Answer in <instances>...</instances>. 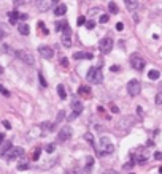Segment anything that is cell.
Returning <instances> with one entry per match:
<instances>
[{
	"label": "cell",
	"instance_id": "cell-1",
	"mask_svg": "<svg viewBox=\"0 0 162 174\" xmlns=\"http://www.w3.org/2000/svg\"><path fill=\"white\" fill-rule=\"evenodd\" d=\"M114 152V146L111 143V139L108 136H102L99 139V144L95 146V154L99 157H103V155H110Z\"/></svg>",
	"mask_w": 162,
	"mask_h": 174
},
{
	"label": "cell",
	"instance_id": "cell-2",
	"mask_svg": "<svg viewBox=\"0 0 162 174\" xmlns=\"http://www.w3.org/2000/svg\"><path fill=\"white\" fill-rule=\"evenodd\" d=\"M86 79L92 82V84H100L103 81V76H102V71L99 67H92L87 70V75H86Z\"/></svg>",
	"mask_w": 162,
	"mask_h": 174
},
{
	"label": "cell",
	"instance_id": "cell-3",
	"mask_svg": "<svg viewBox=\"0 0 162 174\" xmlns=\"http://www.w3.org/2000/svg\"><path fill=\"white\" fill-rule=\"evenodd\" d=\"M127 92L130 97H138L141 92V82L138 79H130L127 84Z\"/></svg>",
	"mask_w": 162,
	"mask_h": 174
},
{
	"label": "cell",
	"instance_id": "cell-4",
	"mask_svg": "<svg viewBox=\"0 0 162 174\" xmlns=\"http://www.w3.org/2000/svg\"><path fill=\"white\" fill-rule=\"evenodd\" d=\"M15 56L19 59V60H22L24 63H27V65H34V63H35L34 56H32L29 51H24V49H18V51H15Z\"/></svg>",
	"mask_w": 162,
	"mask_h": 174
},
{
	"label": "cell",
	"instance_id": "cell-5",
	"mask_svg": "<svg viewBox=\"0 0 162 174\" xmlns=\"http://www.w3.org/2000/svg\"><path fill=\"white\" fill-rule=\"evenodd\" d=\"M111 48H113V38L111 36H105L99 41V51L102 54H108L111 52Z\"/></svg>",
	"mask_w": 162,
	"mask_h": 174
},
{
	"label": "cell",
	"instance_id": "cell-6",
	"mask_svg": "<svg viewBox=\"0 0 162 174\" xmlns=\"http://www.w3.org/2000/svg\"><path fill=\"white\" fill-rule=\"evenodd\" d=\"M130 65H132L133 70L141 71L143 68H145V59L141 56H138V54H132L130 56Z\"/></svg>",
	"mask_w": 162,
	"mask_h": 174
},
{
	"label": "cell",
	"instance_id": "cell-7",
	"mask_svg": "<svg viewBox=\"0 0 162 174\" xmlns=\"http://www.w3.org/2000/svg\"><path fill=\"white\" fill-rule=\"evenodd\" d=\"M59 0H37V8L40 11H48L49 8L57 7Z\"/></svg>",
	"mask_w": 162,
	"mask_h": 174
},
{
	"label": "cell",
	"instance_id": "cell-8",
	"mask_svg": "<svg viewBox=\"0 0 162 174\" xmlns=\"http://www.w3.org/2000/svg\"><path fill=\"white\" fill-rule=\"evenodd\" d=\"M22 155H24V149H22V147H11L5 154V158L7 160H16V158L22 157Z\"/></svg>",
	"mask_w": 162,
	"mask_h": 174
},
{
	"label": "cell",
	"instance_id": "cell-9",
	"mask_svg": "<svg viewBox=\"0 0 162 174\" xmlns=\"http://www.w3.org/2000/svg\"><path fill=\"white\" fill-rule=\"evenodd\" d=\"M70 136H72V128L65 125V127H62L61 130H59V133H57V141H61V143H64V141H68L70 139Z\"/></svg>",
	"mask_w": 162,
	"mask_h": 174
},
{
	"label": "cell",
	"instance_id": "cell-10",
	"mask_svg": "<svg viewBox=\"0 0 162 174\" xmlns=\"http://www.w3.org/2000/svg\"><path fill=\"white\" fill-rule=\"evenodd\" d=\"M61 41L65 48H70L72 46V33H70V27H67L65 30L61 32Z\"/></svg>",
	"mask_w": 162,
	"mask_h": 174
},
{
	"label": "cell",
	"instance_id": "cell-11",
	"mask_svg": "<svg viewBox=\"0 0 162 174\" xmlns=\"http://www.w3.org/2000/svg\"><path fill=\"white\" fill-rule=\"evenodd\" d=\"M38 52H40V56L43 57V59H51V57L54 56V51H53V49H51L49 46H45V44L38 48Z\"/></svg>",
	"mask_w": 162,
	"mask_h": 174
},
{
	"label": "cell",
	"instance_id": "cell-12",
	"mask_svg": "<svg viewBox=\"0 0 162 174\" xmlns=\"http://www.w3.org/2000/svg\"><path fill=\"white\" fill-rule=\"evenodd\" d=\"M83 103L80 102L78 98H73V102H72V111H73V114H76V116H80V114L83 112Z\"/></svg>",
	"mask_w": 162,
	"mask_h": 174
},
{
	"label": "cell",
	"instance_id": "cell-13",
	"mask_svg": "<svg viewBox=\"0 0 162 174\" xmlns=\"http://www.w3.org/2000/svg\"><path fill=\"white\" fill-rule=\"evenodd\" d=\"M91 87L89 86H80L78 87V95H81V97H86V98H91Z\"/></svg>",
	"mask_w": 162,
	"mask_h": 174
},
{
	"label": "cell",
	"instance_id": "cell-14",
	"mask_svg": "<svg viewBox=\"0 0 162 174\" xmlns=\"http://www.w3.org/2000/svg\"><path fill=\"white\" fill-rule=\"evenodd\" d=\"M73 59H75V60H83V59H86V60H91L92 59V54L91 52H75L73 54Z\"/></svg>",
	"mask_w": 162,
	"mask_h": 174
},
{
	"label": "cell",
	"instance_id": "cell-15",
	"mask_svg": "<svg viewBox=\"0 0 162 174\" xmlns=\"http://www.w3.org/2000/svg\"><path fill=\"white\" fill-rule=\"evenodd\" d=\"M92 168H94V158L92 157H86V162H84V173H92Z\"/></svg>",
	"mask_w": 162,
	"mask_h": 174
},
{
	"label": "cell",
	"instance_id": "cell-16",
	"mask_svg": "<svg viewBox=\"0 0 162 174\" xmlns=\"http://www.w3.org/2000/svg\"><path fill=\"white\" fill-rule=\"evenodd\" d=\"M22 14H19L18 11H10L8 13V19H10V24H16L18 19H21Z\"/></svg>",
	"mask_w": 162,
	"mask_h": 174
},
{
	"label": "cell",
	"instance_id": "cell-17",
	"mask_svg": "<svg viewBox=\"0 0 162 174\" xmlns=\"http://www.w3.org/2000/svg\"><path fill=\"white\" fill-rule=\"evenodd\" d=\"M126 2V7H127V10L129 11H135V10H138V2L137 0H124Z\"/></svg>",
	"mask_w": 162,
	"mask_h": 174
},
{
	"label": "cell",
	"instance_id": "cell-18",
	"mask_svg": "<svg viewBox=\"0 0 162 174\" xmlns=\"http://www.w3.org/2000/svg\"><path fill=\"white\" fill-rule=\"evenodd\" d=\"M65 13H67V5H64V3H61V5H57L56 8H54V14H56L57 17L64 16Z\"/></svg>",
	"mask_w": 162,
	"mask_h": 174
},
{
	"label": "cell",
	"instance_id": "cell-19",
	"mask_svg": "<svg viewBox=\"0 0 162 174\" xmlns=\"http://www.w3.org/2000/svg\"><path fill=\"white\" fill-rule=\"evenodd\" d=\"M18 30H19L21 35H29V33H30V27L27 25L26 22H22V24L18 25Z\"/></svg>",
	"mask_w": 162,
	"mask_h": 174
},
{
	"label": "cell",
	"instance_id": "cell-20",
	"mask_svg": "<svg viewBox=\"0 0 162 174\" xmlns=\"http://www.w3.org/2000/svg\"><path fill=\"white\" fill-rule=\"evenodd\" d=\"M13 147V146H11V143H10V141H5V143H3L2 146H0V155H5L7 152H8V150H10Z\"/></svg>",
	"mask_w": 162,
	"mask_h": 174
},
{
	"label": "cell",
	"instance_id": "cell-21",
	"mask_svg": "<svg viewBox=\"0 0 162 174\" xmlns=\"http://www.w3.org/2000/svg\"><path fill=\"white\" fill-rule=\"evenodd\" d=\"M57 94H59V97H61V100H65L67 98V92H65V87H64V84H59L57 86Z\"/></svg>",
	"mask_w": 162,
	"mask_h": 174
},
{
	"label": "cell",
	"instance_id": "cell-22",
	"mask_svg": "<svg viewBox=\"0 0 162 174\" xmlns=\"http://www.w3.org/2000/svg\"><path fill=\"white\" fill-rule=\"evenodd\" d=\"M159 76H161V73L157 71V70H151L150 73H148V78H150V79H152V81L159 79Z\"/></svg>",
	"mask_w": 162,
	"mask_h": 174
},
{
	"label": "cell",
	"instance_id": "cell-23",
	"mask_svg": "<svg viewBox=\"0 0 162 174\" xmlns=\"http://www.w3.org/2000/svg\"><path fill=\"white\" fill-rule=\"evenodd\" d=\"M108 10H110V13H111V14H116V13L119 11L114 2H110V3H108Z\"/></svg>",
	"mask_w": 162,
	"mask_h": 174
},
{
	"label": "cell",
	"instance_id": "cell-24",
	"mask_svg": "<svg viewBox=\"0 0 162 174\" xmlns=\"http://www.w3.org/2000/svg\"><path fill=\"white\" fill-rule=\"evenodd\" d=\"M45 150H46V152H48V154H53L54 150H56V144H54V143H49V144H46V146H45Z\"/></svg>",
	"mask_w": 162,
	"mask_h": 174
},
{
	"label": "cell",
	"instance_id": "cell-25",
	"mask_svg": "<svg viewBox=\"0 0 162 174\" xmlns=\"http://www.w3.org/2000/svg\"><path fill=\"white\" fill-rule=\"evenodd\" d=\"M67 27H68V24H67V22H65V21H62V22H57V24H56V29H57L59 32L65 30V29H67Z\"/></svg>",
	"mask_w": 162,
	"mask_h": 174
},
{
	"label": "cell",
	"instance_id": "cell-26",
	"mask_svg": "<svg viewBox=\"0 0 162 174\" xmlns=\"http://www.w3.org/2000/svg\"><path fill=\"white\" fill-rule=\"evenodd\" d=\"M84 139L92 146V147H95V144H94V138H92V135H91V133H86V135H84Z\"/></svg>",
	"mask_w": 162,
	"mask_h": 174
},
{
	"label": "cell",
	"instance_id": "cell-27",
	"mask_svg": "<svg viewBox=\"0 0 162 174\" xmlns=\"http://www.w3.org/2000/svg\"><path fill=\"white\" fill-rule=\"evenodd\" d=\"M38 29L41 30V35H48V33H49V32H48V29H46V27H45V24H43V22H38Z\"/></svg>",
	"mask_w": 162,
	"mask_h": 174
},
{
	"label": "cell",
	"instance_id": "cell-28",
	"mask_svg": "<svg viewBox=\"0 0 162 174\" xmlns=\"http://www.w3.org/2000/svg\"><path fill=\"white\" fill-rule=\"evenodd\" d=\"M40 152H41V147H37L35 152L32 154V158H34V160H38V158H40Z\"/></svg>",
	"mask_w": 162,
	"mask_h": 174
},
{
	"label": "cell",
	"instance_id": "cell-29",
	"mask_svg": "<svg viewBox=\"0 0 162 174\" xmlns=\"http://www.w3.org/2000/svg\"><path fill=\"white\" fill-rule=\"evenodd\" d=\"M38 79H40V84H41V87H48V82L45 81V78H43V75H41V73H38Z\"/></svg>",
	"mask_w": 162,
	"mask_h": 174
},
{
	"label": "cell",
	"instance_id": "cell-30",
	"mask_svg": "<svg viewBox=\"0 0 162 174\" xmlns=\"http://www.w3.org/2000/svg\"><path fill=\"white\" fill-rule=\"evenodd\" d=\"M154 102H156V104H162V92H157Z\"/></svg>",
	"mask_w": 162,
	"mask_h": 174
},
{
	"label": "cell",
	"instance_id": "cell-31",
	"mask_svg": "<svg viewBox=\"0 0 162 174\" xmlns=\"http://www.w3.org/2000/svg\"><path fill=\"white\" fill-rule=\"evenodd\" d=\"M99 21L102 22V24H106V22H108V21H110V17H108V14H102Z\"/></svg>",
	"mask_w": 162,
	"mask_h": 174
},
{
	"label": "cell",
	"instance_id": "cell-32",
	"mask_svg": "<svg viewBox=\"0 0 162 174\" xmlns=\"http://www.w3.org/2000/svg\"><path fill=\"white\" fill-rule=\"evenodd\" d=\"M76 24L78 25H84L86 24V17L84 16H80V17H78V21H76Z\"/></svg>",
	"mask_w": 162,
	"mask_h": 174
},
{
	"label": "cell",
	"instance_id": "cell-33",
	"mask_svg": "<svg viewBox=\"0 0 162 174\" xmlns=\"http://www.w3.org/2000/svg\"><path fill=\"white\" fill-rule=\"evenodd\" d=\"M86 27H87L89 30H92V29L95 27V22H94V21H87V22H86Z\"/></svg>",
	"mask_w": 162,
	"mask_h": 174
},
{
	"label": "cell",
	"instance_id": "cell-34",
	"mask_svg": "<svg viewBox=\"0 0 162 174\" xmlns=\"http://www.w3.org/2000/svg\"><path fill=\"white\" fill-rule=\"evenodd\" d=\"M0 94H3L5 97H10V92H8V90H7L3 86H0Z\"/></svg>",
	"mask_w": 162,
	"mask_h": 174
},
{
	"label": "cell",
	"instance_id": "cell-35",
	"mask_svg": "<svg viewBox=\"0 0 162 174\" xmlns=\"http://www.w3.org/2000/svg\"><path fill=\"white\" fill-rule=\"evenodd\" d=\"M133 165H135V160H132V162H127L126 165H124V169H130Z\"/></svg>",
	"mask_w": 162,
	"mask_h": 174
},
{
	"label": "cell",
	"instance_id": "cell-36",
	"mask_svg": "<svg viewBox=\"0 0 162 174\" xmlns=\"http://www.w3.org/2000/svg\"><path fill=\"white\" fill-rule=\"evenodd\" d=\"M7 35V30H5V27L3 25H0V38H3V36Z\"/></svg>",
	"mask_w": 162,
	"mask_h": 174
},
{
	"label": "cell",
	"instance_id": "cell-37",
	"mask_svg": "<svg viewBox=\"0 0 162 174\" xmlns=\"http://www.w3.org/2000/svg\"><path fill=\"white\" fill-rule=\"evenodd\" d=\"M29 168V165L27 163H21V165H18V169H19V171H22V169H27Z\"/></svg>",
	"mask_w": 162,
	"mask_h": 174
},
{
	"label": "cell",
	"instance_id": "cell-38",
	"mask_svg": "<svg viewBox=\"0 0 162 174\" xmlns=\"http://www.w3.org/2000/svg\"><path fill=\"white\" fill-rule=\"evenodd\" d=\"M68 174H83V173H81L78 168H73V169H70V171H68Z\"/></svg>",
	"mask_w": 162,
	"mask_h": 174
},
{
	"label": "cell",
	"instance_id": "cell-39",
	"mask_svg": "<svg viewBox=\"0 0 162 174\" xmlns=\"http://www.w3.org/2000/svg\"><path fill=\"white\" fill-rule=\"evenodd\" d=\"M102 174H119V173H116L114 169H105V171L102 173Z\"/></svg>",
	"mask_w": 162,
	"mask_h": 174
},
{
	"label": "cell",
	"instance_id": "cell-40",
	"mask_svg": "<svg viewBox=\"0 0 162 174\" xmlns=\"http://www.w3.org/2000/svg\"><path fill=\"white\" fill-rule=\"evenodd\" d=\"M64 116H65V114H64V111H61V112L57 114V120H56V122H61L62 119H64Z\"/></svg>",
	"mask_w": 162,
	"mask_h": 174
},
{
	"label": "cell",
	"instance_id": "cell-41",
	"mask_svg": "<svg viewBox=\"0 0 162 174\" xmlns=\"http://www.w3.org/2000/svg\"><path fill=\"white\" fill-rule=\"evenodd\" d=\"M110 109H111L113 112H119V109H118V106H116V104H111V106H110Z\"/></svg>",
	"mask_w": 162,
	"mask_h": 174
},
{
	"label": "cell",
	"instance_id": "cell-42",
	"mask_svg": "<svg viewBox=\"0 0 162 174\" xmlns=\"http://www.w3.org/2000/svg\"><path fill=\"white\" fill-rule=\"evenodd\" d=\"M154 158L156 160H162V152H156L154 154Z\"/></svg>",
	"mask_w": 162,
	"mask_h": 174
},
{
	"label": "cell",
	"instance_id": "cell-43",
	"mask_svg": "<svg viewBox=\"0 0 162 174\" xmlns=\"http://www.w3.org/2000/svg\"><path fill=\"white\" fill-rule=\"evenodd\" d=\"M124 29V25H122V22H118V24H116V30H119V32H121Z\"/></svg>",
	"mask_w": 162,
	"mask_h": 174
},
{
	"label": "cell",
	"instance_id": "cell-44",
	"mask_svg": "<svg viewBox=\"0 0 162 174\" xmlns=\"http://www.w3.org/2000/svg\"><path fill=\"white\" fill-rule=\"evenodd\" d=\"M61 63H62L64 67H67V65H68V63H67V59H65V57H62V59H61Z\"/></svg>",
	"mask_w": 162,
	"mask_h": 174
},
{
	"label": "cell",
	"instance_id": "cell-45",
	"mask_svg": "<svg viewBox=\"0 0 162 174\" xmlns=\"http://www.w3.org/2000/svg\"><path fill=\"white\" fill-rule=\"evenodd\" d=\"M111 71H114V73L119 71V67H118V65H113V67H111Z\"/></svg>",
	"mask_w": 162,
	"mask_h": 174
},
{
	"label": "cell",
	"instance_id": "cell-46",
	"mask_svg": "<svg viewBox=\"0 0 162 174\" xmlns=\"http://www.w3.org/2000/svg\"><path fill=\"white\" fill-rule=\"evenodd\" d=\"M3 125H5V128H11L10 122H7V120H3Z\"/></svg>",
	"mask_w": 162,
	"mask_h": 174
},
{
	"label": "cell",
	"instance_id": "cell-47",
	"mask_svg": "<svg viewBox=\"0 0 162 174\" xmlns=\"http://www.w3.org/2000/svg\"><path fill=\"white\" fill-rule=\"evenodd\" d=\"M3 139H5V135H3V133H0V143H2Z\"/></svg>",
	"mask_w": 162,
	"mask_h": 174
},
{
	"label": "cell",
	"instance_id": "cell-48",
	"mask_svg": "<svg viewBox=\"0 0 162 174\" xmlns=\"http://www.w3.org/2000/svg\"><path fill=\"white\" fill-rule=\"evenodd\" d=\"M2 73H3V68H2V67H0V75H2Z\"/></svg>",
	"mask_w": 162,
	"mask_h": 174
},
{
	"label": "cell",
	"instance_id": "cell-49",
	"mask_svg": "<svg viewBox=\"0 0 162 174\" xmlns=\"http://www.w3.org/2000/svg\"><path fill=\"white\" fill-rule=\"evenodd\" d=\"M159 171H161V174H162V166H161V169H159Z\"/></svg>",
	"mask_w": 162,
	"mask_h": 174
}]
</instances>
